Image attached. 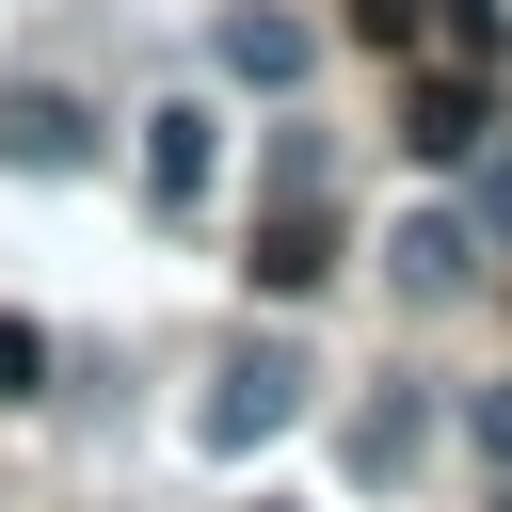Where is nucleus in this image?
Masks as SVG:
<instances>
[{
  "label": "nucleus",
  "instance_id": "nucleus-1",
  "mask_svg": "<svg viewBox=\"0 0 512 512\" xmlns=\"http://www.w3.org/2000/svg\"><path fill=\"white\" fill-rule=\"evenodd\" d=\"M304 384H320V368H304L288 336H240V352L208 368V400H192V432H208V448H272V432L304 416Z\"/></svg>",
  "mask_w": 512,
  "mask_h": 512
},
{
  "label": "nucleus",
  "instance_id": "nucleus-2",
  "mask_svg": "<svg viewBox=\"0 0 512 512\" xmlns=\"http://www.w3.org/2000/svg\"><path fill=\"white\" fill-rule=\"evenodd\" d=\"M96 144H112V128H96L64 80H0V160H16V176H96Z\"/></svg>",
  "mask_w": 512,
  "mask_h": 512
},
{
  "label": "nucleus",
  "instance_id": "nucleus-3",
  "mask_svg": "<svg viewBox=\"0 0 512 512\" xmlns=\"http://www.w3.org/2000/svg\"><path fill=\"white\" fill-rule=\"evenodd\" d=\"M208 48H224V80H256V96H288V80L320 64V32H304L288 0H224V32H208Z\"/></svg>",
  "mask_w": 512,
  "mask_h": 512
},
{
  "label": "nucleus",
  "instance_id": "nucleus-4",
  "mask_svg": "<svg viewBox=\"0 0 512 512\" xmlns=\"http://www.w3.org/2000/svg\"><path fill=\"white\" fill-rule=\"evenodd\" d=\"M320 272H336V192H272V224H256V288L304 304Z\"/></svg>",
  "mask_w": 512,
  "mask_h": 512
},
{
  "label": "nucleus",
  "instance_id": "nucleus-5",
  "mask_svg": "<svg viewBox=\"0 0 512 512\" xmlns=\"http://www.w3.org/2000/svg\"><path fill=\"white\" fill-rule=\"evenodd\" d=\"M384 272H400V304H464V288H480V224H464V208H416V224L384 240Z\"/></svg>",
  "mask_w": 512,
  "mask_h": 512
},
{
  "label": "nucleus",
  "instance_id": "nucleus-6",
  "mask_svg": "<svg viewBox=\"0 0 512 512\" xmlns=\"http://www.w3.org/2000/svg\"><path fill=\"white\" fill-rule=\"evenodd\" d=\"M400 144H416V160H480V144H496V96H480V64H464V80H416Z\"/></svg>",
  "mask_w": 512,
  "mask_h": 512
},
{
  "label": "nucleus",
  "instance_id": "nucleus-7",
  "mask_svg": "<svg viewBox=\"0 0 512 512\" xmlns=\"http://www.w3.org/2000/svg\"><path fill=\"white\" fill-rule=\"evenodd\" d=\"M208 160H224V128H208L192 96H176V112H144V192H160V208H192V192H208Z\"/></svg>",
  "mask_w": 512,
  "mask_h": 512
},
{
  "label": "nucleus",
  "instance_id": "nucleus-8",
  "mask_svg": "<svg viewBox=\"0 0 512 512\" xmlns=\"http://www.w3.org/2000/svg\"><path fill=\"white\" fill-rule=\"evenodd\" d=\"M416 432H432V400H416V384H384V400L352 416V464H368V480H400V464H416Z\"/></svg>",
  "mask_w": 512,
  "mask_h": 512
},
{
  "label": "nucleus",
  "instance_id": "nucleus-9",
  "mask_svg": "<svg viewBox=\"0 0 512 512\" xmlns=\"http://www.w3.org/2000/svg\"><path fill=\"white\" fill-rule=\"evenodd\" d=\"M272 192H336V144L320 128H272Z\"/></svg>",
  "mask_w": 512,
  "mask_h": 512
},
{
  "label": "nucleus",
  "instance_id": "nucleus-10",
  "mask_svg": "<svg viewBox=\"0 0 512 512\" xmlns=\"http://www.w3.org/2000/svg\"><path fill=\"white\" fill-rule=\"evenodd\" d=\"M32 384H48V336H32V320H0V400H32Z\"/></svg>",
  "mask_w": 512,
  "mask_h": 512
},
{
  "label": "nucleus",
  "instance_id": "nucleus-11",
  "mask_svg": "<svg viewBox=\"0 0 512 512\" xmlns=\"http://www.w3.org/2000/svg\"><path fill=\"white\" fill-rule=\"evenodd\" d=\"M448 64H496V0H448Z\"/></svg>",
  "mask_w": 512,
  "mask_h": 512
},
{
  "label": "nucleus",
  "instance_id": "nucleus-12",
  "mask_svg": "<svg viewBox=\"0 0 512 512\" xmlns=\"http://www.w3.org/2000/svg\"><path fill=\"white\" fill-rule=\"evenodd\" d=\"M464 432H480V464H512V384H480V400H464Z\"/></svg>",
  "mask_w": 512,
  "mask_h": 512
},
{
  "label": "nucleus",
  "instance_id": "nucleus-13",
  "mask_svg": "<svg viewBox=\"0 0 512 512\" xmlns=\"http://www.w3.org/2000/svg\"><path fill=\"white\" fill-rule=\"evenodd\" d=\"M352 32H416V0H352Z\"/></svg>",
  "mask_w": 512,
  "mask_h": 512
},
{
  "label": "nucleus",
  "instance_id": "nucleus-14",
  "mask_svg": "<svg viewBox=\"0 0 512 512\" xmlns=\"http://www.w3.org/2000/svg\"><path fill=\"white\" fill-rule=\"evenodd\" d=\"M496 512H512V464H496Z\"/></svg>",
  "mask_w": 512,
  "mask_h": 512
}]
</instances>
